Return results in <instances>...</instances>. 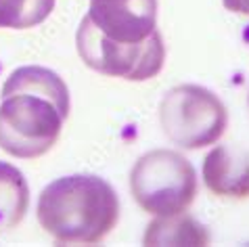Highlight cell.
<instances>
[{
	"label": "cell",
	"mask_w": 249,
	"mask_h": 247,
	"mask_svg": "<svg viewBox=\"0 0 249 247\" xmlns=\"http://www.w3.org/2000/svg\"><path fill=\"white\" fill-rule=\"evenodd\" d=\"M75 49L84 65L90 70L128 82H144L155 78L165 61V46L159 30H155L142 42L124 44L103 36L86 15L75 34Z\"/></svg>",
	"instance_id": "obj_5"
},
{
	"label": "cell",
	"mask_w": 249,
	"mask_h": 247,
	"mask_svg": "<svg viewBox=\"0 0 249 247\" xmlns=\"http://www.w3.org/2000/svg\"><path fill=\"white\" fill-rule=\"evenodd\" d=\"M159 124L180 149H203L222 139L228 126L224 103L210 88L180 84L170 88L159 103Z\"/></svg>",
	"instance_id": "obj_4"
},
{
	"label": "cell",
	"mask_w": 249,
	"mask_h": 247,
	"mask_svg": "<svg viewBox=\"0 0 249 247\" xmlns=\"http://www.w3.org/2000/svg\"><path fill=\"white\" fill-rule=\"evenodd\" d=\"M53 9L54 0H0V27H36L46 21Z\"/></svg>",
	"instance_id": "obj_10"
},
{
	"label": "cell",
	"mask_w": 249,
	"mask_h": 247,
	"mask_svg": "<svg viewBox=\"0 0 249 247\" xmlns=\"http://www.w3.org/2000/svg\"><path fill=\"white\" fill-rule=\"evenodd\" d=\"M30 208V187L21 170L0 161V232L15 229Z\"/></svg>",
	"instance_id": "obj_8"
},
{
	"label": "cell",
	"mask_w": 249,
	"mask_h": 247,
	"mask_svg": "<svg viewBox=\"0 0 249 247\" xmlns=\"http://www.w3.org/2000/svg\"><path fill=\"white\" fill-rule=\"evenodd\" d=\"M130 193L147 214H182L197 195V172L178 151L153 149L134 163L130 172Z\"/></svg>",
	"instance_id": "obj_3"
},
{
	"label": "cell",
	"mask_w": 249,
	"mask_h": 247,
	"mask_svg": "<svg viewBox=\"0 0 249 247\" xmlns=\"http://www.w3.org/2000/svg\"><path fill=\"white\" fill-rule=\"evenodd\" d=\"M222 4H224L226 11L249 17V0H222Z\"/></svg>",
	"instance_id": "obj_11"
},
{
	"label": "cell",
	"mask_w": 249,
	"mask_h": 247,
	"mask_svg": "<svg viewBox=\"0 0 249 247\" xmlns=\"http://www.w3.org/2000/svg\"><path fill=\"white\" fill-rule=\"evenodd\" d=\"M36 216L57 243L103 241L120 220V199L105 178L71 174L53 180L38 197Z\"/></svg>",
	"instance_id": "obj_2"
},
{
	"label": "cell",
	"mask_w": 249,
	"mask_h": 247,
	"mask_svg": "<svg viewBox=\"0 0 249 247\" xmlns=\"http://www.w3.org/2000/svg\"><path fill=\"white\" fill-rule=\"evenodd\" d=\"M203 184L224 199L249 197V153L237 147L218 145L203 159Z\"/></svg>",
	"instance_id": "obj_7"
},
{
	"label": "cell",
	"mask_w": 249,
	"mask_h": 247,
	"mask_svg": "<svg viewBox=\"0 0 249 247\" xmlns=\"http://www.w3.org/2000/svg\"><path fill=\"white\" fill-rule=\"evenodd\" d=\"M86 17L103 36L136 44L157 30V0H90Z\"/></svg>",
	"instance_id": "obj_6"
},
{
	"label": "cell",
	"mask_w": 249,
	"mask_h": 247,
	"mask_svg": "<svg viewBox=\"0 0 249 247\" xmlns=\"http://www.w3.org/2000/svg\"><path fill=\"white\" fill-rule=\"evenodd\" d=\"M144 245H207L210 235L205 226H201L197 220L176 214V216H157L147 226V232L142 237Z\"/></svg>",
	"instance_id": "obj_9"
},
{
	"label": "cell",
	"mask_w": 249,
	"mask_h": 247,
	"mask_svg": "<svg viewBox=\"0 0 249 247\" xmlns=\"http://www.w3.org/2000/svg\"><path fill=\"white\" fill-rule=\"evenodd\" d=\"M0 94V149L17 159L48 153L71 107L63 78L48 67L25 65L6 78Z\"/></svg>",
	"instance_id": "obj_1"
},
{
	"label": "cell",
	"mask_w": 249,
	"mask_h": 247,
	"mask_svg": "<svg viewBox=\"0 0 249 247\" xmlns=\"http://www.w3.org/2000/svg\"><path fill=\"white\" fill-rule=\"evenodd\" d=\"M247 103H249V99H247Z\"/></svg>",
	"instance_id": "obj_12"
}]
</instances>
